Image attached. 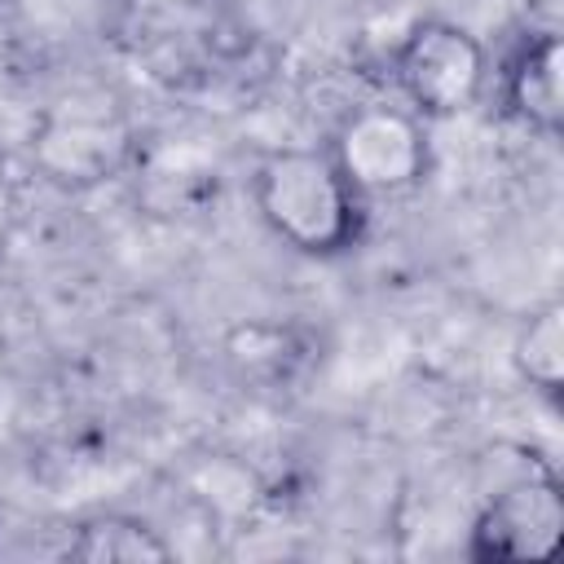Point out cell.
<instances>
[{"label":"cell","mask_w":564,"mask_h":564,"mask_svg":"<svg viewBox=\"0 0 564 564\" xmlns=\"http://www.w3.org/2000/svg\"><path fill=\"white\" fill-rule=\"evenodd\" d=\"M260 220L304 256H344L366 234V198L326 150H273L251 172Z\"/></svg>","instance_id":"6da1fadb"},{"label":"cell","mask_w":564,"mask_h":564,"mask_svg":"<svg viewBox=\"0 0 564 564\" xmlns=\"http://www.w3.org/2000/svg\"><path fill=\"white\" fill-rule=\"evenodd\" d=\"M326 154L361 198H397L423 185L432 167L427 128L410 106H361L344 115Z\"/></svg>","instance_id":"277c9868"},{"label":"cell","mask_w":564,"mask_h":564,"mask_svg":"<svg viewBox=\"0 0 564 564\" xmlns=\"http://www.w3.org/2000/svg\"><path fill=\"white\" fill-rule=\"evenodd\" d=\"M560 70H564V48L555 31H529L511 57L502 62V106L511 119H520L524 128L555 137L560 119H564V88H560Z\"/></svg>","instance_id":"8992f818"},{"label":"cell","mask_w":564,"mask_h":564,"mask_svg":"<svg viewBox=\"0 0 564 564\" xmlns=\"http://www.w3.org/2000/svg\"><path fill=\"white\" fill-rule=\"evenodd\" d=\"M18 185H13V176H9V167L0 163V247L9 242V234H13V225H18Z\"/></svg>","instance_id":"9c48e42d"},{"label":"cell","mask_w":564,"mask_h":564,"mask_svg":"<svg viewBox=\"0 0 564 564\" xmlns=\"http://www.w3.org/2000/svg\"><path fill=\"white\" fill-rule=\"evenodd\" d=\"M66 560L79 564H159L172 560V546L163 542V533L141 520V516H123V511H101L75 524V538L66 542Z\"/></svg>","instance_id":"52a82bcc"},{"label":"cell","mask_w":564,"mask_h":564,"mask_svg":"<svg viewBox=\"0 0 564 564\" xmlns=\"http://www.w3.org/2000/svg\"><path fill=\"white\" fill-rule=\"evenodd\" d=\"M564 538V494L551 471H529L489 494L467 529V560L533 564L555 555Z\"/></svg>","instance_id":"5b68a950"},{"label":"cell","mask_w":564,"mask_h":564,"mask_svg":"<svg viewBox=\"0 0 564 564\" xmlns=\"http://www.w3.org/2000/svg\"><path fill=\"white\" fill-rule=\"evenodd\" d=\"M132 123L128 115L97 93H75L48 106L31 132V159L44 181L62 189H88L119 176L132 163Z\"/></svg>","instance_id":"7a4b0ae2"},{"label":"cell","mask_w":564,"mask_h":564,"mask_svg":"<svg viewBox=\"0 0 564 564\" xmlns=\"http://www.w3.org/2000/svg\"><path fill=\"white\" fill-rule=\"evenodd\" d=\"M392 79L419 119H454L480 101L489 53L463 22L423 18L401 35L392 53Z\"/></svg>","instance_id":"3957f363"},{"label":"cell","mask_w":564,"mask_h":564,"mask_svg":"<svg viewBox=\"0 0 564 564\" xmlns=\"http://www.w3.org/2000/svg\"><path fill=\"white\" fill-rule=\"evenodd\" d=\"M511 361L529 388H538L542 397H560V383H564V304L560 300H546L524 317L511 344Z\"/></svg>","instance_id":"ba28073f"},{"label":"cell","mask_w":564,"mask_h":564,"mask_svg":"<svg viewBox=\"0 0 564 564\" xmlns=\"http://www.w3.org/2000/svg\"><path fill=\"white\" fill-rule=\"evenodd\" d=\"M119 9L137 13V18H163V13H181V9H194L203 0H115Z\"/></svg>","instance_id":"30bf717a"}]
</instances>
